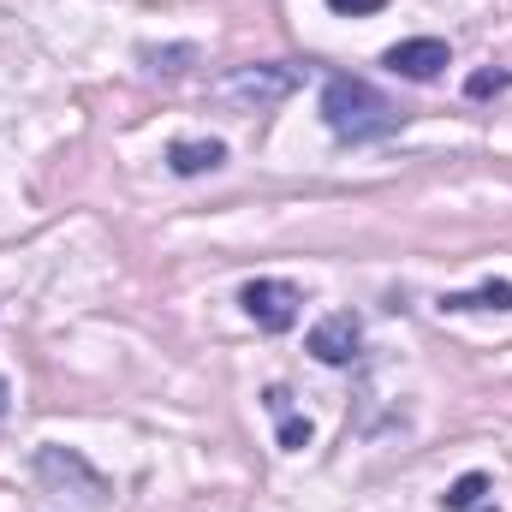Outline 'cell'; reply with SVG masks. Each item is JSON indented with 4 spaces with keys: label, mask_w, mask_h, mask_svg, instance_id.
Returning <instances> with one entry per match:
<instances>
[{
    "label": "cell",
    "mask_w": 512,
    "mask_h": 512,
    "mask_svg": "<svg viewBox=\"0 0 512 512\" xmlns=\"http://www.w3.org/2000/svg\"><path fill=\"white\" fill-rule=\"evenodd\" d=\"M501 90H512V72H477V78L465 84V96H471V102H483V96H501Z\"/></svg>",
    "instance_id": "obj_12"
},
{
    "label": "cell",
    "mask_w": 512,
    "mask_h": 512,
    "mask_svg": "<svg viewBox=\"0 0 512 512\" xmlns=\"http://www.w3.org/2000/svg\"><path fill=\"white\" fill-rule=\"evenodd\" d=\"M382 6H387V0H328V12H334V18H376Z\"/></svg>",
    "instance_id": "obj_13"
},
{
    "label": "cell",
    "mask_w": 512,
    "mask_h": 512,
    "mask_svg": "<svg viewBox=\"0 0 512 512\" xmlns=\"http://www.w3.org/2000/svg\"><path fill=\"white\" fill-rule=\"evenodd\" d=\"M483 495H489V477H483V471H465V477L441 495V512H477Z\"/></svg>",
    "instance_id": "obj_9"
},
{
    "label": "cell",
    "mask_w": 512,
    "mask_h": 512,
    "mask_svg": "<svg viewBox=\"0 0 512 512\" xmlns=\"http://www.w3.org/2000/svg\"><path fill=\"white\" fill-rule=\"evenodd\" d=\"M167 167H173L179 179L215 173V167H227V143H221V137H179V143H167Z\"/></svg>",
    "instance_id": "obj_7"
},
{
    "label": "cell",
    "mask_w": 512,
    "mask_h": 512,
    "mask_svg": "<svg viewBox=\"0 0 512 512\" xmlns=\"http://www.w3.org/2000/svg\"><path fill=\"white\" fill-rule=\"evenodd\" d=\"M280 447H286V453H304V447H310V417L280 411Z\"/></svg>",
    "instance_id": "obj_11"
},
{
    "label": "cell",
    "mask_w": 512,
    "mask_h": 512,
    "mask_svg": "<svg viewBox=\"0 0 512 512\" xmlns=\"http://www.w3.org/2000/svg\"><path fill=\"white\" fill-rule=\"evenodd\" d=\"M298 66H286V60H251V66H233L227 78H215V102L221 108H233V114H268V108H280L292 90H298Z\"/></svg>",
    "instance_id": "obj_2"
},
{
    "label": "cell",
    "mask_w": 512,
    "mask_h": 512,
    "mask_svg": "<svg viewBox=\"0 0 512 512\" xmlns=\"http://www.w3.org/2000/svg\"><path fill=\"white\" fill-rule=\"evenodd\" d=\"M441 310H459V316L465 310H507L512 316V280H483L477 292H447Z\"/></svg>",
    "instance_id": "obj_8"
},
{
    "label": "cell",
    "mask_w": 512,
    "mask_h": 512,
    "mask_svg": "<svg viewBox=\"0 0 512 512\" xmlns=\"http://www.w3.org/2000/svg\"><path fill=\"white\" fill-rule=\"evenodd\" d=\"M239 304H245V316H251L262 334H286L298 322V310H304V292L292 280H251L239 292Z\"/></svg>",
    "instance_id": "obj_4"
},
{
    "label": "cell",
    "mask_w": 512,
    "mask_h": 512,
    "mask_svg": "<svg viewBox=\"0 0 512 512\" xmlns=\"http://www.w3.org/2000/svg\"><path fill=\"white\" fill-rule=\"evenodd\" d=\"M36 477H42L48 489H60V495L90 501V507L108 501V477H102L84 453H72V447H36Z\"/></svg>",
    "instance_id": "obj_3"
},
{
    "label": "cell",
    "mask_w": 512,
    "mask_h": 512,
    "mask_svg": "<svg viewBox=\"0 0 512 512\" xmlns=\"http://www.w3.org/2000/svg\"><path fill=\"white\" fill-rule=\"evenodd\" d=\"M358 346H364V322H358L352 310H334V316H322V322L310 328V358L328 364V370H346V364L358 358Z\"/></svg>",
    "instance_id": "obj_6"
},
{
    "label": "cell",
    "mask_w": 512,
    "mask_h": 512,
    "mask_svg": "<svg viewBox=\"0 0 512 512\" xmlns=\"http://www.w3.org/2000/svg\"><path fill=\"white\" fill-rule=\"evenodd\" d=\"M6 393H12V387H6V376H0V417H6Z\"/></svg>",
    "instance_id": "obj_14"
},
{
    "label": "cell",
    "mask_w": 512,
    "mask_h": 512,
    "mask_svg": "<svg viewBox=\"0 0 512 512\" xmlns=\"http://www.w3.org/2000/svg\"><path fill=\"white\" fill-rule=\"evenodd\" d=\"M382 66L393 78H411V84H435L447 66H453V48L441 42V36H405V42H393L382 54Z\"/></svg>",
    "instance_id": "obj_5"
},
{
    "label": "cell",
    "mask_w": 512,
    "mask_h": 512,
    "mask_svg": "<svg viewBox=\"0 0 512 512\" xmlns=\"http://www.w3.org/2000/svg\"><path fill=\"white\" fill-rule=\"evenodd\" d=\"M143 60H149V72H161V78H179V72L197 60V48H149Z\"/></svg>",
    "instance_id": "obj_10"
},
{
    "label": "cell",
    "mask_w": 512,
    "mask_h": 512,
    "mask_svg": "<svg viewBox=\"0 0 512 512\" xmlns=\"http://www.w3.org/2000/svg\"><path fill=\"white\" fill-rule=\"evenodd\" d=\"M322 126L334 131L340 143H376V137H393L405 126V114H399V102H387L370 78H328Z\"/></svg>",
    "instance_id": "obj_1"
}]
</instances>
